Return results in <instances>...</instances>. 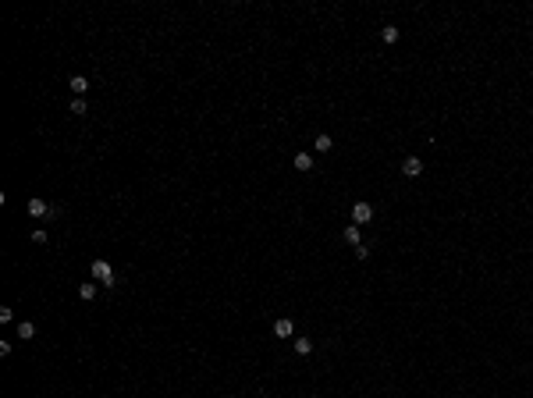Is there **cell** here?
Here are the masks:
<instances>
[{"mask_svg":"<svg viewBox=\"0 0 533 398\" xmlns=\"http://www.w3.org/2000/svg\"><path fill=\"white\" fill-rule=\"evenodd\" d=\"M89 270H92V281H96V285H107V288H114V285H118L114 267H110L107 260H92V263H89Z\"/></svg>","mask_w":533,"mask_h":398,"instance_id":"cell-1","label":"cell"},{"mask_svg":"<svg viewBox=\"0 0 533 398\" xmlns=\"http://www.w3.org/2000/svg\"><path fill=\"white\" fill-rule=\"evenodd\" d=\"M370 221H374V206H370L366 199H363V203H356V206H352V224H359V228H363V224H370Z\"/></svg>","mask_w":533,"mask_h":398,"instance_id":"cell-2","label":"cell"},{"mask_svg":"<svg viewBox=\"0 0 533 398\" xmlns=\"http://www.w3.org/2000/svg\"><path fill=\"white\" fill-rule=\"evenodd\" d=\"M29 214L32 217H57V206H50L47 199H29Z\"/></svg>","mask_w":533,"mask_h":398,"instance_id":"cell-3","label":"cell"},{"mask_svg":"<svg viewBox=\"0 0 533 398\" xmlns=\"http://www.w3.org/2000/svg\"><path fill=\"white\" fill-rule=\"evenodd\" d=\"M420 171H423V160L405 157V163H402V174H405V178H420Z\"/></svg>","mask_w":533,"mask_h":398,"instance_id":"cell-4","label":"cell"},{"mask_svg":"<svg viewBox=\"0 0 533 398\" xmlns=\"http://www.w3.org/2000/svg\"><path fill=\"white\" fill-rule=\"evenodd\" d=\"M341 239L349 242V245H356V249H359V245H363V231H359V224H349V228L341 231Z\"/></svg>","mask_w":533,"mask_h":398,"instance_id":"cell-5","label":"cell"},{"mask_svg":"<svg viewBox=\"0 0 533 398\" xmlns=\"http://www.w3.org/2000/svg\"><path fill=\"white\" fill-rule=\"evenodd\" d=\"M292 331H295V323H292V320H288V317L274 320V334H277V338H288Z\"/></svg>","mask_w":533,"mask_h":398,"instance_id":"cell-6","label":"cell"},{"mask_svg":"<svg viewBox=\"0 0 533 398\" xmlns=\"http://www.w3.org/2000/svg\"><path fill=\"white\" fill-rule=\"evenodd\" d=\"M331 146H334V139H331V135H327V132H320V135H316V139H313V150H316V153H327V150H331Z\"/></svg>","mask_w":533,"mask_h":398,"instance_id":"cell-7","label":"cell"},{"mask_svg":"<svg viewBox=\"0 0 533 398\" xmlns=\"http://www.w3.org/2000/svg\"><path fill=\"white\" fill-rule=\"evenodd\" d=\"M18 338H21V341L36 338V323H32V320H18Z\"/></svg>","mask_w":533,"mask_h":398,"instance_id":"cell-8","label":"cell"},{"mask_svg":"<svg viewBox=\"0 0 533 398\" xmlns=\"http://www.w3.org/2000/svg\"><path fill=\"white\" fill-rule=\"evenodd\" d=\"M78 295H82L85 302H92V299H96V281H85V285H78Z\"/></svg>","mask_w":533,"mask_h":398,"instance_id":"cell-9","label":"cell"},{"mask_svg":"<svg viewBox=\"0 0 533 398\" xmlns=\"http://www.w3.org/2000/svg\"><path fill=\"white\" fill-rule=\"evenodd\" d=\"M68 85L75 89V96H82V92L89 89V79H85V75H72V82H68Z\"/></svg>","mask_w":533,"mask_h":398,"instance_id":"cell-10","label":"cell"},{"mask_svg":"<svg viewBox=\"0 0 533 398\" xmlns=\"http://www.w3.org/2000/svg\"><path fill=\"white\" fill-rule=\"evenodd\" d=\"M381 39H384V43H398V29H395V25H384V29H381Z\"/></svg>","mask_w":533,"mask_h":398,"instance_id":"cell-11","label":"cell"},{"mask_svg":"<svg viewBox=\"0 0 533 398\" xmlns=\"http://www.w3.org/2000/svg\"><path fill=\"white\" fill-rule=\"evenodd\" d=\"M68 110H72V114H78V118H82V114H89V107H85V100H82V96H75V100H72V107H68Z\"/></svg>","mask_w":533,"mask_h":398,"instance_id":"cell-12","label":"cell"},{"mask_svg":"<svg viewBox=\"0 0 533 398\" xmlns=\"http://www.w3.org/2000/svg\"><path fill=\"white\" fill-rule=\"evenodd\" d=\"M295 352H299V356H309V352H313V341H309V338H295Z\"/></svg>","mask_w":533,"mask_h":398,"instance_id":"cell-13","label":"cell"},{"mask_svg":"<svg viewBox=\"0 0 533 398\" xmlns=\"http://www.w3.org/2000/svg\"><path fill=\"white\" fill-rule=\"evenodd\" d=\"M295 167H299V171H313V157H309V153H299V157H295Z\"/></svg>","mask_w":533,"mask_h":398,"instance_id":"cell-14","label":"cell"},{"mask_svg":"<svg viewBox=\"0 0 533 398\" xmlns=\"http://www.w3.org/2000/svg\"><path fill=\"white\" fill-rule=\"evenodd\" d=\"M32 242H36V245H47V242H50V235H47L43 228H36V231H32Z\"/></svg>","mask_w":533,"mask_h":398,"instance_id":"cell-15","label":"cell"},{"mask_svg":"<svg viewBox=\"0 0 533 398\" xmlns=\"http://www.w3.org/2000/svg\"><path fill=\"white\" fill-rule=\"evenodd\" d=\"M14 320V310L11 306H0V323H11Z\"/></svg>","mask_w":533,"mask_h":398,"instance_id":"cell-16","label":"cell"}]
</instances>
